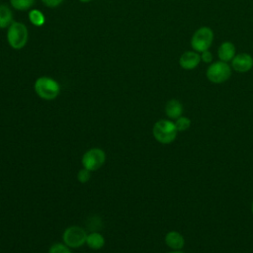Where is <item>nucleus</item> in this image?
Returning <instances> with one entry per match:
<instances>
[{"instance_id": "nucleus-6", "label": "nucleus", "mask_w": 253, "mask_h": 253, "mask_svg": "<svg viewBox=\"0 0 253 253\" xmlns=\"http://www.w3.org/2000/svg\"><path fill=\"white\" fill-rule=\"evenodd\" d=\"M105 161L106 153L103 149L99 147H93L87 150L81 158L83 168H86L91 172L99 170L104 165Z\"/></svg>"}, {"instance_id": "nucleus-2", "label": "nucleus", "mask_w": 253, "mask_h": 253, "mask_svg": "<svg viewBox=\"0 0 253 253\" xmlns=\"http://www.w3.org/2000/svg\"><path fill=\"white\" fill-rule=\"evenodd\" d=\"M34 90L36 94L42 100L51 101L57 98L60 93L59 83L51 77L41 76L34 84Z\"/></svg>"}, {"instance_id": "nucleus-14", "label": "nucleus", "mask_w": 253, "mask_h": 253, "mask_svg": "<svg viewBox=\"0 0 253 253\" xmlns=\"http://www.w3.org/2000/svg\"><path fill=\"white\" fill-rule=\"evenodd\" d=\"M13 23L12 10L4 4H0V29H6Z\"/></svg>"}, {"instance_id": "nucleus-5", "label": "nucleus", "mask_w": 253, "mask_h": 253, "mask_svg": "<svg viewBox=\"0 0 253 253\" xmlns=\"http://www.w3.org/2000/svg\"><path fill=\"white\" fill-rule=\"evenodd\" d=\"M213 32L209 27L199 28L191 39V46L199 53L208 50L213 42Z\"/></svg>"}, {"instance_id": "nucleus-13", "label": "nucleus", "mask_w": 253, "mask_h": 253, "mask_svg": "<svg viewBox=\"0 0 253 253\" xmlns=\"http://www.w3.org/2000/svg\"><path fill=\"white\" fill-rule=\"evenodd\" d=\"M106 243L105 237L97 232V231H93L90 232L89 234H87V238H86V245L93 250H99L101 248L104 247Z\"/></svg>"}, {"instance_id": "nucleus-12", "label": "nucleus", "mask_w": 253, "mask_h": 253, "mask_svg": "<svg viewBox=\"0 0 253 253\" xmlns=\"http://www.w3.org/2000/svg\"><path fill=\"white\" fill-rule=\"evenodd\" d=\"M235 54H236L235 46L230 42H223L217 49V55L219 60L224 62L231 61L235 56Z\"/></svg>"}, {"instance_id": "nucleus-20", "label": "nucleus", "mask_w": 253, "mask_h": 253, "mask_svg": "<svg viewBox=\"0 0 253 253\" xmlns=\"http://www.w3.org/2000/svg\"><path fill=\"white\" fill-rule=\"evenodd\" d=\"M212 59V53L209 49L201 52V61H204L205 63H211Z\"/></svg>"}, {"instance_id": "nucleus-18", "label": "nucleus", "mask_w": 253, "mask_h": 253, "mask_svg": "<svg viewBox=\"0 0 253 253\" xmlns=\"http://www.w3.org/2000/svg\"><path fill=\"white\" fill-rule=\"evenodd\" d=\"M48 253H72V252H71L70 248L67 245H65L64 243L56 242L49 247Z\"/></svg>"}, {"instance_id": "nucleus-9", "label": "nucleus", "mask_w": 253, "mask_h": 253, "mask_svg": "<svg viewBox=\"0 0 253 253\" xmlns=\"http://www.w3.org/2000/svg\"><path fill=\"white\" fill-rule=\"evenodd\" d=\"M201 62V54L195 50H188L181 54L179 65L185 70L195 69Z\"/></svg>"}, {"instance_id": "nucleus-11", "label": "nucleus", "mask_w": 253, "mask_h": 253, "mask_svg": "<svg viewBox=\"0 0 253 253\" xmlns=\"http://www.w3.org/2000/svg\"><path fill=\"white\" fill-rule=\"evenodd\" d=\"M183 111V105L177 99H171L165 105V114L169 120H177L182 116Z\"/></svg>"}, {"instance_id": "nucleus-19", "label": "nucleus", "mask_w": 253, "mask_h": 253, "mask_svg": "<svg viewBox=\"0 0 253 253\" xmlns=\"http://www.w3.org/2000/svg\"><path fill=\"white\" fill-rule=\"evenodd\" d=\"M90 178H91V171L87 170L86 168L80 169L77 173V180L82 184L87 183L90 180Z\"/></svg>"}, {"instance_id": "nucleus-1", "label": "nucleus", "mask_w": 253, "mask_h": 253, "mask_svg": "<svg viewBox=\"0 0 253 253\" xmlns=\"http://www.w3.org/2000/svg\"><path fill=\"white\" fill-rule=\"evenodd\" d=\"M152 134L159 143L169 144L176 139L178 130L172 120L161 119L153 125Z\"/></svg>"}, {"instance_id": "nucleus-3", "label": "nucleus", "mask_w": 253, "mask_h": 253, "mask_svg": "<svg viewBox=\"0 0 253 253\" xmlns=\"http://www.w3.org/2000/svg\"><path fill=\"white\" fill-rule=\"evenodd\" d=\"M29 32L22 22L13 21L7 30V42L13 49H22L28 42Z\"/></svg>"}, {"instance_id": "nucleus-24", "label": "nucleus", "mask_w": 253, "mask_h": 253, "mask_svg": "<svg viewBox=\"0 0 253 253\" xmlns=\"http://www.w3.org/2000/svg\"><path fill=\"white\" fill-rule=\"evenodd\" d=\"M251 211H252V213H253V202H252V205H251Z\"/></svg>"}, {"instance_id": "nucleus-4", "label": "nucleus", "mask_w": 253, "mask_h": 253, "mask_svg": "<svg viewBox=\"0 0 253 253\" xmlns=\"http://www.w3.org/2000/svg\"><path fill=\"white\" fill-rule=\"evenodd\" d=\"M209 81L214 84H220L229 79L231 76V66L224 61L218 60L211 62L206 72Z\"/></svg>"}, {"instance_id": "nucleus-17", "label": "nucleus", "mask_w": 253, "mask_h": 253, "mask_svg": "<svg viewBox=\"0 0 253 253\" xmlns=\"http://www.w3.org/2000/svg\"><path fill=\"white\" fill-rule=\"evenodd\" d=\"M175 126L176 128L179 131H186L190 126H191V120L188 117L181 116L177 120H175Z\"/></svg>"}, {"instance_id": "nucleus-21", "label": "nucleus", "mask_w": 253, "mask_h": 253, "mask_svg": "<svg viewBox=\"0 0 253 253\" xmlns=\"http://www.w3.org/2000/svg\"><path fill=\"white\" fill-rule=\"evenodd\" d=\"M64 0H42V2L48 8H55L59 6Z\"/></svg>"}, {"instance_id": "nucleus-23", "label": "nucleus", "mask_w": 253, "mask_h": 253, "mask_svg": "<svg viewBox=\"0 0 253 253\" xmlns=\"http://www.w3.org/2000/svg\"><path fill=\"white\" fill-rule=\"evenodd\" d=\"M80 2H82V3H89V2H91L92 0H79Z\"/></svg>"}, {"instance_id": "nucleus-16", "label": "nucleus", "mask_w": 253, "mask_h": 253, "mask_svg": "<svg viewBox=\"0 0 253 253\" xmlns=\"http://www.w3.org/2000/svg\"><path fill=\"white\" fill-rule=\"evenodd\" d=\"M12 8L18 11L31 10L35 4V0H10Z\"/></svg>"}, {"instance_id": "nucleus-15", "label": "nucleus", "mask_w": 253, "mask_h": 253, "mask_svg": "<svg viewBox=\"0 0 253 253\" xmlns=\"http://www.w3.org/2000/svg\"><path fill=\"white\" fill-rule=\"evenodd\" d=\"M29 20L31 24L36 27H42L45 23V17L43 13L38 9H31L29 10Z\"/></svg>"}, {"instance_id": "nucleus-8", "label": "nucleus", "mask_w": 253, "mask_h": 253, "mask_svg": "<svg viewBox=\"0 0 253 253\" xmlns=\"http://www.w3.org/2000/svg\"><path fill=\"white\" fill-rule=\"evenodd\" d=\"M253 67V57L249 53H238L235 54L231 60V68L239 73H245L252 69Z\"/></svg>"}, {"instance_id": "nucleus-10", "label": "nucleus", "mask_w": 253, "mask_h": 253, "mask_svg": "<svg viewBox=\"0 0 253 253\" xmlns=\"http://www.w3.org/2000/svg\"><path fill=\"white\" fill-rule=\"evenodd\" d=\"M165 244L172 250H182L185 246L184 236L177 230H170L166 233L164 238Z\"/></svg>"}, {"instance_id": "nucleus-22", "label": "nucleus", "mask_w": 253, "mask_h": 253, "mask_svg": "<svg viewBox=\"0 0 253 253\" xmlns=\"http://www.w3.org/2000/svg\"><path fill=\"white\" fill-rule=\"evenodd\" d=\"M168 253H184V252L182 250H172V251H170Z\"/></svg>"}, {"instance_id": "nucleus-7", "label": "nucleus", "mask_w": 253, "mask_h": 253, "mask_svg": "<svg viewBox=\"0 0 253 253\" xmlns=\"http://www.w3.org/2000/svg\"><path fill=\"white\" fill-rule=\"evenodd\" d=\"M87 233L85 229L78 225L68 226L62 234V240L69 248H78L86 244Z\"/></svg>"}]
</instances>
